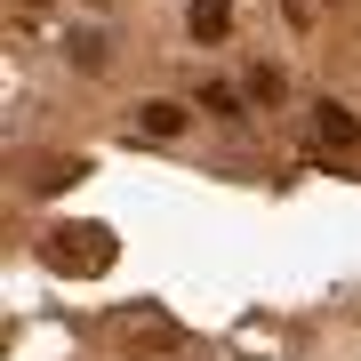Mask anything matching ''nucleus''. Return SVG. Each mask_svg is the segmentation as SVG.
Here are the masks:
<instances>
[{
	"label": "nucleus",
	"mask_w": 361,
	"mask_h": 361,
	"mask_svg": "<svg viewBox=\"0 0 361 361\" xmlns=\"http://www.w3.org/2000/svg\"><path fill=\"white\" fill-rule=\"evenodd\" d=\"M56 265H80V273H104L113 265V233H97V225H80V233H56V249H49Z\"/></svg>",
	"instance_id": "1"
},
{
	"label": "nucleus",
	"mask_w": 361,
	"mask_h": 361,
	"mask_svg": "<svg viewBox=\"0 0 361 361\" xmlns=\"http://www.w3.org/2000/svg\"><path fill=\"white\" fill-rule=\"evenodd\" d=\"M129 129L153 137V145H177V137H185V104H177V97H145L137 113H129Z\"/></svg>",
	"instance_id": "2"
},
{
	"label": "nucleus",
	"mask_w": 361,
	"mask_h": 361,
	"mask_svg": "<svg viewBox=\"0 0 361 361\" xmlns=\"http://www.w3.org/2000/svg\"><path fill=\"white\" fill-rule=\"evenodd\" d=\"M185 25H193V40H225V32H233V0H193Z\"/></svg>",
	"instance_id": "3"
},
{
	"label": "nucleus",
	"mask_w": 361,
	"mask_h": 361,
	"mask_svg": "<svg viewBox=\"0 0 361 361\" xmlns=\"http://www.w3.org/2000/svg\"><path fill=\"white\" fill-rule=\"evenodd\" d=\"M313 121H322V137H329V145H345V153H361V121L345 113V104H322Z\"/></svg>",
	"instance_id": "4"
},
{
	"label": "nucleus",
	"mask_w": 361,
	"mask_h": 361,
	"mask_svg": "<svg viewBox=\"0 0 361 361\" xmlns=\"http://www.w3.org/2000/svg\"><path fill=\"white\" fill-rule=\"evenodd\" d=\"M121 329H129V337H153V345H177V322H161V313H129Z\"/></svg>",
	"instance_id": "5"
},
{
	"label": "nucleus",
	"mask_w": 361,
	"mask_h": 361,
	"mask_svg": "<svg viewBox=\"0 0 361 361\" xmlns=\"http://www.w3.org/2000/svg\"><path fill=\"white\" fill-rule=\"evenodd\" d=\"M65 56H73L80 73H104V32H73V49H65Z\"/></svg>",
	"instance_id": "6"
},
{
	"label": "nucleus",
	"mask_w": 361,
	"mask_h": 361,
	"mask_svg": "<svg viewBox=\"0 0 361 361\" xmlns=\"http://www.w3.org/2000/svg\"><path fill=\"white\" fill-rule=\"evenodd\" d=\"M201 113H217V121H241V97H233L225 80H209V89H201Z\"/></svg>",
	"instance_id": "7"
},
{
	"label": "nucleus",
	"mask_w": 361,
	"mask_h": 361,
	"mask_svg": "<svg viewBox=\"0 0 361 361\" xmlns=\"http://www.w3.org/2000/svg\"><path fill=\"white\" fill-rule=\"evenodd\" d=\"M249 97H257V104H281V97H289V80L273 73V65H257V73H249Z\"/></svg>",
	"instance_id": "8"
},
{
	"label": "nucleus",
	"mask_w": 361,
	"mask_h": 361,
	"mask_svg": "<svg viewBox=\"0 0 361 361\" xmlns=\"http://www.w3.org/2000/svg\"><path fill=\"white\" fill-rule=\"evenodd\" d=\"M16 8H25V16H40V8H49V0H16Z\"/></svg>",
	"instance_id": "9"
}]
</instances>
